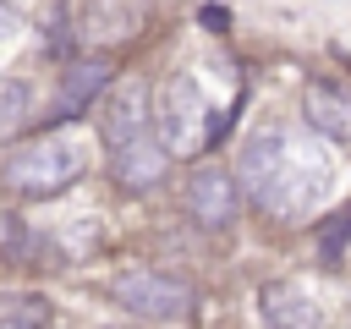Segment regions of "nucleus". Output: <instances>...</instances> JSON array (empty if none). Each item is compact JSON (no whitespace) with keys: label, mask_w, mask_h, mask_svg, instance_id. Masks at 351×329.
<instances>
[{"label":"nucleus","mask_w":351,"mask_h":329,"mask_svg":"<svg viewBox=\"0 0 351 329\" xmlns=\"http://www.w3.org/2000/svg\"><path fill=\"white\" fill-rule=\"evenodd\" d=\"M241 186L269 214L291 219V214H307V208H318L329 197L335 164H329V154H324V143L313 132L258 126L247 137V148H241Z\"/></svg>","instance_id":"f257e3e1"},{"label":"nucleus","mask_w":351,"mask_h":329,"mask_svg":"<svg viewBox=\"0 0 351 329\" xmlns=\"http://www.w3.org/2000/svg\"><path fill=\"white\" fill-rule=\"evenodd\" d=\"M148 121H154L159 148L176 154V159L203 154V148L225 132V121L208 110V99H203V88H197L192 71H165V82L154 88V110H148Z\"/></svg>","instance_id":"f03ea898"},{"label":"nucleus","mask_w":351,"mask_h":329,"mask_svg":"<svg viewBox=\"0 0 351 329\" xmlns=\"http://www.w3.org/2000/svg\"><path fill=\"white\" fill-rule=\"evenodd\" d=\"M82 170H88V143L71 137V132H44L27 148L5 154L0 181L11 192H22V197H55L71 181H82Z\"/></svg>","instance_id":"7ed1b4c3"},{"label":"nucleus","mask_w":351,"mask_h":329,"mask_svg":"<svg viewBox=\"0 0 351 329\" xmlns=\"http://www.w3.org/2000/svg\"><path fill=\"white\" fill-rule=\"evenodd\" d=\"M115 302L137 318H154V324H176L192 313L197 291L186 274H170V269H132L115 280Z\"/></svg>","instance_id":"20e7f679"},{"label":"nucleus","mask_w":351,"mask_h":329,"mask_svg":"<svg viewBox=\"0 0 351 329\" xmlns=\"http://www.w3.org/2000/svg\"><path fill=\"white\" fill-rule=\"evenodd\" d=\"M66 16H71V33L82 49H110V44H126L143 33L148 0H71Z\"/></svg>","instance_id":"39448f33"},{"label":"nucleus","mask_w":351,"mask_h":329,"mask_svg":"<svg viewBox=\"0 0 351 329\" xmlns=\"http://www.w3.org/2000/svg\"><path fill=\"white\" fill-rule=\"evenodd\" d=\"M99 137H104L110 154L126 148V143L154 137V121H148V88H143L137 77L110 82V93H104V104H99Z\"/></svg>","instance_id":"423d86ee"},{"label":"nucleus","mask_w":351,"mask_h":329,"mask_svg":"<svg viewBox=\"0 0 351 329\" xmlns=\"http://www.w3.org/2000/svg\"><path fill=\"white\" fill-rule=\"evenodd\" d=\"M186 208H192V219H197L203 230H230L236 214H241V186H236V175H230L225 164L192 170V181H186Z\"/></svg>","instance_id":"0eeeda50"},{"label":"nucleus","mask_w":351,"mask_h":329,"mask_svg":"<svg viewBox=\"0 0 351 329\" xmlns=\"http://www.w3.org/2000/svg\"><path fill=\"white\" fill-rule=\"evenodd\" d=\"M302 115H307V132H313V137L351 143V88L313 82V88L302 93Z\"/></svg>","instance_id":"6e6552de"},{"label":"nucleus","mask_w":351,"mask_h":329,"mask_svg":"<svg viewBox=\"0 0 351 329\" xmlns=\"http://www.w3.org/2000/svg\"><path fill=\"white\" fill-rule=\"evenodd\" d=\"M258 318H263V329H324L318 307L296 285H285V280H274V285L258 291Z\"/></svg>","instance_id":"1a4fd4ad"},{"label":"nucleus","mask_w":351,"mask_h":329,"mask_svg":"<svg viewBox=\"0 0 351 329\" xmlns=\"http://www.w3.org/2000/svg\"><path fill=\"white\" fill-rule=\"evenodd\" d=\"M110 77H115V66H110L104 55H88L82 66H71V71L60 77L55 115H77V110H88V99H99V93L110 88Z\"/></svg>","instance_id":"9d476101"},{"label":"nucleus","mask_w":351,"mask_h":329,"mask_svg":"<svg viewBox=\"0 0 351 329\" xmlns=\"http://www.w3.org/2000/svg\"><path fill=\"white\" fill-rule=\"evenodd\" d=\"M33 104H38L33 82H22V77H0V143L16 137V132L33 121Z\"/></svg>","instance_id":"9b49d317"},{"label":"nucleus","mask_w":351,"mask_h":329,"mask_svg":"<svg viewBox=\"0 0 351 329\" xmlns=\"http://www.w3.org/2000/svg\"><path fill=\"white\" fill-rule=\"evenodd\" d=\"M49 324H55V313L44 296H33V291L0 296V329H49Z\"/></svg>","instance_id":"f8f14e48"},{"label":"nucleus","mask_w":351,"mask_h":329,"mask_svg":"<svg viewBox=\"0 0 351 329\" xmlns=\"http://www.w3.org/2000/svg\"><path fill=\"white\" fill-rule=\"evenodd\" d=\"M318 263L324 269H335L340 258H346V241H351V208H335L329 219H318Z\"/></svg>","instance_id":"ddd939ff"},{"label":"nucleus","mask_w":351,"mask_h":329,"mask_svg":"<svg viewBox=\"0 0 351 329\" xmlns=\"http://www.w3.org/2000/svg\"><path fill=\"white\" fill-rule=\"evenodd\" d=\"M22 27H27V16H22L11 0H0V44H5V38H16Z\"/></svg>","instance_id":"4468645a"},{"label":"nucleus","mask_w":351,"mask_h":329,"mask_svg":"<svg viewBox=\"0 0 351 329\" xmlns=\"http://www.w3.org/2000/svg\"><path fill=\"white\" fill-rule=\"evenodd\" d=\"M203 27L225 33V27H230V11H225V5H203Z\"/></svg>","instance_id":"2eb2a0df"}]
</instances>
